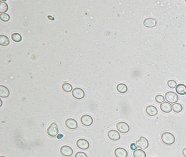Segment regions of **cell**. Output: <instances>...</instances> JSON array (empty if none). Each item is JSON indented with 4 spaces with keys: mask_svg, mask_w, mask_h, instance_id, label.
<instances>
[{
    "mask_svg": "<svg viewBox=\"0 0 186 157\" xmlns=\"http://www.w3.org/2000/svg\"><path fill=\"white\" fill-rule=\"evenodd\" d=\"M161 140L166 145H171L175 143V138L170 132H164L161 135Z\"/></svg>",
    "mask_w": 186,
    "mask_h": 157,
    "instance_id": "cell-1",
    "label": "cell"
},
{
    "mask_svg": "<svg viewBox=\"0 0 186 157\" xmlns=\"http://www.w3.org/2000/svg\"><path fill=\"white\" fill-rule=\"evenodd\" d=\"M59 128L56 123L53 122L47 129V134L51 138L56 137L59 134Z\"/></svg>",
    "mask_w": 186,
    "mask_h": 157,
    "instance_id": "cell-2",
    "label": "cell"
},
{
    "mask_svg": "<svg viewBox=\"0 0 186 157\" xmlns=\"http://www.w3.org/2000/svg\"><path fill=\"white\" fill-rule=\"evenodd\" d=\"M165 99L168 103L175 104L178 101V96L174 92L169 91L165 93Z\"/></svg>",
    "mask_w": 186,
    "mask_h": 157,
    "instance_id": "cell-3",
    "label": "cell"
},
{
    "mask_svg": "<svg viewBox=\"0 0 186 157\" xmlns=\"http://www.w3.org/2000/svg\"><path fill=\"white\" fill-rule=\"evenodd\" d=\"M136 145L141 149H146L149 147V142L148 140L144 136H141L139 140L136 141Z\"/></svg>",
    "mask_w": 186,
    "mask_h": 157,
    "instance_id": "cell-4",
    "label": "cell"
},
{
    "mask_svg": "<svg viewBox=\"0 0 186 157\" xmlns=\"http://www.w3.org/2000/svg\"><path fill=\"white\" fill-rule=\"evenodd\" d=\"M117 131L122 134L127 133L130 131V127L125 122H120L116 124Z\"/></svg>",
    "mask_w": 186,
    "mask_h": 157,
    "instance_id": "cell-5",
    "label": "cell"
},
{
    "mask_svg": "<svg viewBox=\"0 0 186 157\" xmlns=\"http://www.w3.org/2000/svg\"><path fill=\"white\" fill-rule=\"evenodd\" d=\"M81 124L86 127H89L93 124V118L88 114H84L80 118Z\"/></svg>",
    "mask_w": 186,
    "mask_h": 157,
    "instance_id": "cell-6",
    "label": "cell"
},
{
    "mask_svg": "<svg viewBox=\"0 0 186 157\" xmlns=\"http://www.w3.org/2000/svg\"><path fill=\"white\" fill-rule=\"evenodd\" d=\"M85 92L81 88L77 87L72 90V96L77 99H82L85 97Z\"/></svg>",
    "mask_w": 186,
    "mask_h": 157,
    "instance_id": "cell-7",
    "label": "cell"
},
{
    "mask_svg": "<svg viewBox=\"0 0 186 157\" xmlns=\"http://www.w3.org/2000/svg\"><path fill=\"white\" fill-rule=\"evenodd\" d=\"M76 145L79 149L86 150L90 147L89 142L84 138H79L76 142Z\"/></svg>",
    "mask_w": 186,
    "mask_h": 157,
    "instance_id": "cell-8",
    "label": "cell"
},
{
    "mask_svg": "<svg viewBox=\"0 0 186 157\" xmlns=\"http://www.w3.org/2000/svg\"><path fill=\"white\" fill-rule=\"evenodd\" d=\"M60 152L61 155L64 157H71L73 154V149H72L71 147L67 145H64L61 147Z\"/></svg>",
    "mask_w": 186,
    "mask_h": 157,
    "instance_id": "cell-9",
    "label": "cell"
},
{
    "mask_svg": "<svg viewBox=\"0 0 186 157\" xmlns=\"http://www.w3.org/2000/svg\"><path fill=\"white\" fill-rule=\"evenodd\" d=\"M65 125L66 126L67 128H68L69 129H71V130H74L78 127L77 121L74 119L71 118H69L66 120Z\"/></svg>",
    "mask_w": 186,
    "mask_h": 157,
    "instance_id": "cell-10",
    "label": "cell"
},
{
    "mask_svg": "<svg viewBox=\"0 0 186 157\" xmlns=\"http://www.w3.org/2000/svg\"><path fill=\"white\" fill-rule=\"evenodd\" d=\"M107 135H108V138L112 141H118L121 138V135H120L119 132L114 129L108 131Z\"/></svg>",
    "mask_w": 186,
    "mask_h": 157,
    "instance_id": "cell-11",
    "label": "cell"
},
{
    "mask_svg": "<svg viewBox=\"0 0 186 157\" xmlns=\"http://www.w3.org/2000/svg\"><path fill=\"white\" fill-rule=\"evenodd\" d=\"M143 25L144 26L147 28H153L156 26L157 21L152 18H147L144 20Z\"/></svg>",
    "mask_w": 186,
    "mask_h": 157,
    "instance_id": "cell-12",
    "label": "cell"
},
{
    "mask_svg": "<svg viewBox=\"0 0 186 157\" xmlns=\"http://www.w3.org/2000/svg\"><path fill=\"white\" fill-rule=\"evenodd\" d=\"M114 155L116 157H127L128 152L123 148L118 147L115 149Z\"/></svg>",
    "mask_w": 186,
    "mask_h": 157,
    "instance_id": "cell-13",
    "label": "cell"
},
{
    "mask_svg": "<svg viewBox=\"0 0 186 157\" xmlns=\"http://www.w3.org/2000/svg\"><path fill=\"white\" fill-rule=\"evenodd\" d=\"M160 109L164 113H169L172 111V105L168 102H164L160 105Z\"/></svg>",
    "mask_w": 186,
    "mask_h": 157,
    "instance_id": "cell-14",
    "label": "cell"
},
{
    "mask_svg": "<svg viewBox=\"0 0 186 157\" xmlns=\"http://www.w3.org/2000/svg\"><path fill=\"white\" fill-rule=\"evenodd\" d=\"M145 111L150 116H154L158 114V110L153 105H149L146 107Z\"/></svg>",
    "mask_w": 186,
    "mask_h": 157,
    "instance_id": "cell-15",
    "label": "cell"
},
{
    "mask_svg": "<svg viewBox=\"0 0 186 157\" xmlns=\"http://www.w3.org/2000/svg\"><path fill=\"white\" fill-rule=\"evenodd\" d=\"M10 94V92L5 86H0V97L1 98H7Z\"/></svg>",
    "mask_w": 186,
    "mask_h": 157,
    "instance_id": "cell-16",
    "label": "cell"
},
{
    "mask_svg": "<svg viewBox=\"0 0 186 157\" xmlns=\"http://www.w3.org/2000/svg\"><path fill=\"white\" fill-rule=\"evenodd\" d=\"M176 91L180 95H185L186 94V86L182 84H180L176 86Z\"/></svg>",
    "mask_w": 186,
    "mask_h": 157,
    "instance_id": "cell-17",
    "label": "cell"
},
{
    "mask_svg": "<svg viewBox=\"0 0 186 157\" xmlns=\"http://www.w3.org/2000/svg\"><path fill=\"white\" fill-rule=\"evenodd\" d=\"M116 90L120 93H125L127 92L128 87L123 83L119 84L116 86Z\"/></svg>",
    "mask_w": 186,
    "mask_h": 157,
    "instance_id": "cell-18",
    "label": "cell"
},
{
    "mask_svg": "<svg viewBox=\"0 0 186 157\" xmlns=\"http://www.w3.org/2000/svg\"><path fill=\"white\" fill-rule=\"evenodd\" d=\"M9 39L6 36H0V45L2 46H7L9 44Z\"/></svg>",
    "mask_w": 186,
    "mask_h": 157,
    "instance_id": "cell-19",
    "label": "cell"
},
{
    "mask_svg": "<svg viewBox=\"0 0 186 157\" xmlns=\"http://www.w3.org/2000/svg\"><path fill=\"white\" fill-rule=\"evenodd\" d=\"M172 109L174 112L175 113H180L183 110V107L181 104L180 103H175L172 106Z\"/></svg>",
    "mask_w": 186,
    "mask_h": 157,
    "instance_id": "cell-20",
    "label": "cell"
},
{
    "mask_svg": "<svg viewBox=\"0 0 186 157\" xmlns=\"http://www.w3.org/2000/svg\"><path fill=\"white\" fill-rule=\"evenodd\" d=\"M134 157H146V153L141 149H136L133 152Z\"/></svg>",
    "mask_w": 186,
    "mask_h": 157,
    "instance_id": "cell-21",
    "label": "cell"
},
{
    "mask_svg": "<svg viewBox=\"0 0 186 157\" xmlns=\"http://www.w3.org/2000/svg\"><path fill=\"white\" fill-rule=\"evenodd\" d=\"M11 38L15 42H20L22 40V36L18 33H13L11 35Z\"/></svg>",
    "mask_w": 186,
    "mask_h": 157,
    "instance_id": "cell-22",
    "label": "cell"
},
{
    "mask_svg": "<svg viewBox=\"0 0 186 157\" xmlns=\"http://www.w3.org/2000/svg\"><path fill=\"white\" fill-rule=\"evenodd\" d=\"M8 10V5L6 3L3 2L2 1H0V12L1 13H5Z\"/></svg>",
    "mask_w": 186,
    "mask_h": 157,
    "instance_id": "cell-23",
    "label": "cell"
},
{
    "mask_svg": "<svg viewBox=\"0 0 186 157\" xmlns=\"http://www.w3.org/2000/svg\"><path fill=\"white\" fill-rule=\"evenodd\" d=\"M62 90L66 92H70L72 90V86L69 83H64L62 85Z\"/></svg>",
    "mask_w": 186,
    "mask_h": 157,
    "instance_id": "cell-24",
    "label": "cell"
},
{
    "mask_svg": "<svg viewBox=\"0 0 186 157\" xmlns=\"http://www.w3.org/2000/svg\"><path fill=\"white\" fill-rule=\"evenodd\" d=\"M0 19L2 22H8L11 19V17L8 14L1 13L0 14Z\"/></svg>",
    "mask_w": 186,
    "mask_h": 157,
    "instance_id": "cell-25",
    "label": "cell"
},
{
    "mask_svg": "<svg viewBox=\"0 0 186 157\" xmlns=\"http://www.w3.org/2000/svg\"><path fill=\"white\" fill-rule=\"evenodd\" d=\"M155 101L158 103L162 104L165 101V98L164 97V96L161 94H158L155 97Z\"/></svg>",
    "mask_w": 186,
    "mask_h": 157,
    "instance_id": "cell-26",
    "label": "cell"
},
{
    "mask_svg": "<svg viewBox=\"0 0 186 157\" xmlns=\"http://www.w3.org/2000/svg\"><path fill=\"white\" fill-rule=\"evenodd\" d=\"M167 85L170 88H175L177 86V83L175 80H170L167 81Z\"/></svg>",
    "mask_w": 186,
    "mask_h": 157,
    "instance_id": "cell-27",
    "label": "cell"
},
{
    "mask_svg": "<svg viewBox=\"0 0 186 157\" xmlns=\"http://www.w3.org/2000/svg\"><path fill=\"white\" fill-rule=\"evenodd\" d=\"M75 157H88V155L83 152H78L75 155Z\"/></svg>",
    "mask_w": 186,
    "mask_h": 157,
    "instance_id": "cell-28",
    "label": "cell"
},
{
    "mask_svg": "<svg viewBox=\"0 0 186 157\" xmlns=\"http://www.w3.org/2000/svg\"><path fill=\"white\" fill-rule=\"evenodd\" d=\"M130 148L133 151H136L138 148V147L136 146V144H134V143H132L130 144Z\"/></svg>",
    "mask_w": 186,
    "mask_h": 157,
    "instance_id": "cell-29",
    "label": "cell"
},
{
    "mask_svg": "<svg viewBox=\"0 0 186 157\" xmlns=\"http://www.w3.org/2000/svg\"><path fill=\"white\" fill-rule=\"evenodd\" d=\"M63 137H64V135L63 134H59L57 136V138L60 140V139H61L62 138H63Z\"/></svg>",
    "mask_w": 186,
    "mask_h": 157,
    "instance_id": "cell-30",
    "label": "cell"
},
{
    "mask_svg": "<svg viewBox=\"0 0 186 157\" xmlns=\"http://www.w3.org/2000/svg\"><path fill=\"white\" fill-rule=\"evenodd\" d=\"M182 155H183L184 157H186V148H184V149L182 150Z\"/></svg>",
    "mask_w": 186,
    "mask_h": 157,
    "instance_id": "cell-31",
    "label": "cell"
},
{
    "mask_svg": "<svg viewBox=\"0 0 186 157\" xmlns=\"http://www.w3.org/2000/svg\"><path fill=\"white\" fill-rule=\"evenodd\" d=\"M0 101H1V105H0V107H1V106L2 105V100H0Z\"/></svg>",
    "mask_w": 186,
    "mask_h": 157,
    "instance_id": "cell-32",
    "label": "cell"
},
{
    "mask_svg": "<svg viewBox=\"0 0 186 157\" xmlns=\"http://www.w3.org/2000/svg\"><path fill=\"white\" fill-rule=\"evenodd\" d=\"M1 157H5V156H1Z\"/></svg>",
    "mask_w": 186,
    "mask_h": 157,
    "instance_id": "cell-33",
    "label": "cell"
},
{
    "mask_svg": "<svg viewBox=\"0 0 186 157\" xmlns=\"http://www.w3.org/2000/svg\"><path fill=\"white\" fill-rule=\"evenodd\" d=\"M185 1H186V0H185Z\"/></svg>",
    "mask_w": 186,
    "mask_h": 157,
    "instance_id": "cell-34",
    "label": "cell"
}]
</instances>
